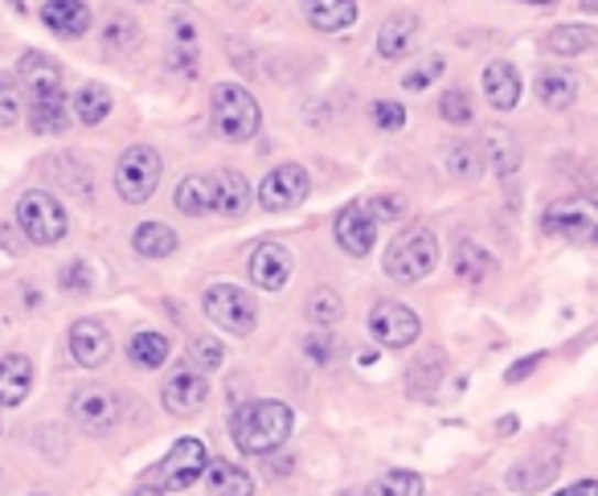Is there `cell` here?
I'll return each instance as SVG.
<instances>
[{
    "label": "cell",
    "instance_id": "cell-1",
    "mask_svg": "<svg viewBox=\"0 0 598 496\" xmlns=\"http://www.w3.org/2000/svg\"><path fill=\"white\" fill-rule=\"evenodd\" d=\"M17 83L30 99V128L42 136H62L70 128L66 116V95H62V71L54 58L30 50L17 66Z\"/></svg>",
    "mask_w": 598,
    "mask_h": 496
},
{
    "label": "cell",
    "instance_id": "cell-2",
    "mask_svg": "<svg viewBox=\"0 0 598 496\" xmlns=\"http://www.w3.org/2000/svg\"><path fill=\"white\" fill-rule=\"evenodd\" d=\"M292 407H283L275 398H254L233 410L230 435L242 455H271L292 439Z\"/></svg>",
    "mask_w": 598,
    "mask_h": 496
},
{
    "label": "cell",
    "instance_id": "cell-3",
    "mask_svg": "<svg viewBox=\"0 0 598 496\" xmlns=\"http://www.w3.org/2000/svg\"><path fill=\"white\" fill-rule=\"evenodd\" d=\"M545 234H554L569 247H598V202L590 197H557L545 218H541Z\"/></svg>",
    "mask_w": 598,
    "mask_h": 496
},
{
    "label": "cell",
    "instance_id": "cell-4",
    "mask_svg": "<svg viewBox=\"0 0 598 496\" xmlns=\"http://www.w3.org/2000/svg\"><path fill=\"white\" fill-rule=\"evenodd\" d=\"M259 103L247 87L238 83H218L214 87V128H218L221 140H250L259 132Z\"/></svg>",
    "mask_w": 598,
    "mask_h": 496
},
{
    "label": "cell",
    "instance_id": "cell-5",
    "mask_svg": "<svg viewBox=\"0 0 598 496\" xmlns=\"http://www.w3.org/2000/svg\"><path fill=\"white\" fill-rule=\"evenodd\" d=\"M161 173H164L161 152L148 144H132L116 164V193L128 205L148 202L156 193V185H161Z\"/></svg>",
    "mask_w": 598,
    "mask_h": 496
},
{
    "label": "cell",
    "instance_id": "cell-6",
    "mask_svg": "<svg viewBox=\"0 0 598 496\" xmlns=\"http://www.w3.org/2000/svg\"><path fill=\"white\" fill-rule=\"evenodd\" d=\"M438 263V242L431 230H406L394 247L385 250V276L398 279V283H418L435 271Z\"/></svg>",
    "mask_w": 598,
    "mask_h": 496
},
{
    "label": "cell",
    "instance_id": "cell-7",
    "mask_svg": "<svg viewBox=\"0 0 598 496\" xmlns=\"http://www.w3.org/2000/svg\"><path fill=\"white\" fill-rule=\"evenodd\" d=\"M202 308L209 321L233 336L254 333V324H259V304H254V295L242 292V288H233V283H209Z\"/></svg>",
    "mask_w": 598,
    "mask_h": 496
},
{
    "label": "cell",
    "instance_id": "cell-8",
    "mask_svg": "<svg viewBox=\"0 0 598 496\" xmlns=\"http://www.w3.org/2000/svg\"><path fill=\"white\" fill-rule=\"evenodd\" d=\"M17 222H21L25 238L37 242V247H54V242H62V238H66V226H70L66 214H62V205L42 190L21 193V202H17Z\"/></svg>",
    "mask_w": 598,
    "mask_h": 496
},
{
    "label": "cell",
    "instance_id": "cell-9",
    "mask_svg": "<svg viewBox=\"0 0 598 496\" xmlns=\"http://www.w3.org/2000/svg\"><path fill=\"white\" fill-rule=\"evenodd\" d=\"M205 467H209V455H205V443L202 439H176L173 452L164 455L161 467H156V488L164 493H181V488H189L193 481H202Z\"/></svg>",
    "mask_w": 598,
    "mask_h": 496
},
{
    "label": "cell",
    "instance_id": "cell-10",
    "mask_svg": "<svg viewBox=\"0 0 598 496\" xmlns=\"http://www.w3.org/2000/svg\"><path fill=\"white\" fill-rule=\"evenodd\" d=\"M369 333H373V341L385 345V349H406V345L418 341L423 324H418V316H414L406 304L381 300V304L369 312Z\"/></svg>",
    "mask_w": 598,
    "mask_h": 496
},
{
    "label": "cell",
    "instance_id": "cell-11",
    "mask_svg": "<svg viewBox=\"0 0 598 496\" xmlns=\"http://www.w3.org/2000/svg\"><path fill=\"white\" fill-rule=\"evenodd\" d=\"M307 190H312V181H307L300 164H279L259 181V205L271 209V214H283V209H295L304 202Z\"/></svg>",
    "mask_w": 598,
    "mask_h": 496
},
{
    "label": "cell",
    "instance_id": "cell-12",
    "mask_svg": "<svg viewBox=\"0 0 598 496\" xmlns=\"http://www.w3.org/2000/svg\"><path fill=\"white\" fill-rule=\"evenodd\" d=\"M70 419L87 435H107L119 423V398L111 390H102V386H87V390H78L70 398Z\"/></svg>",
    "mask_w": 598,
    "mask_h": 496
},
{
    "label": "cell",
    "instance_id": "cell-13",
    "mask_svg": "<svg viewBox=\"0 0 598 496\" xmlns=\"http://www.w3.org/2000/svg\"><path fill=\"white\" fill-rule=\"evenodd\" d=\"M336 242L340 250H349V255H369L373 242H378V218L369 214V205H345L340 209V218H336Z\"/></svg>",
    "mask_w": 598,
    "mask_h": 496
},
{
    "label": "cell",
    "instance_id": "cell-14",
    "mask_svg": "<svg viewBox=\"0 0 598 496\" xmlns=\"http://www.w3.org/2000/svg\"><path fill=\"white\" fill-rule=\"evenodd\" d=\"M205 398H209V381H205L202 369H193V365H185V369H176L173 378L164 381V407L173 410V414H193V410L205 407Z\"/></svg>",
    "mask_w": 598,
    "mask_h": 496
},
{
    "label": "cell",
    "instance_id": "cell-15",
    "mask_svg": "<svg viewBox=\"0 0 598 496\" xmlns=\"http://www.w3.org/2000/svg\"><path fill=\"white\" fill-rule=\"evenodd\" d=\"M250 279L263 292H279L292 279V250H283L279 242H259L250 250Z\"/></svg>",
    "mask_w": 598,
    "mask_h": 496
},
{
    "label": "cell",
    "instance_id": "cell-16",
    "mask_svg": "<svg viewBox=\"0 0 598 496\" xmlns=\"http://www.w3.org/2000/svg\"><path fill=\"white\" fill-rule=\"evenodd\" d=\"M111 333H107V324L99 321H78L70 328V353L78 365H87V369H99V365H107V357H111Z\"/></svg>",
    "mask_w": 598,
    "mask_h": 496
},
{
    "label": "cell",
    "instance_id": "cell-17",
    "mask_svg": "<svg viewBox=\"0 0 598 496\" xmlns=\"http://www.w3.org/2000/svg\"><path fill=\"white\" fill-rule=\"evenodd\" d=\"M250 202H254V190H250V181L242 173L226 169V173L214 176V214H221V218H242L250 209Z\"/></svg>",
    "mask_w": 598,
    "mask_h": 496
},
{
    "label": "cell",
    "instance_id": "cell-18",
    "mask_svg": "<svg viewBox=\"0 0 598 496\" xmlns=\"http://www.w3.org/2000/svg\"><path fill=\"white\" fill-rule=\"evenodd\" d=\"M42 21L45 30L58 33V37H83L90 30V9L83 0H45Z\"/></svg>",
    "mask_w": 598,
    "mask_h": 496
},
{
    "label": "cell",
    "instance_id": "cell-19",
    "mask_svg": "<svg viewBox=\"0 0 598 496\" xmlns=\"http://www.w3.org/2000/svg\"><path fill=\"white\" fill-rule=\"evenodd\" d=\"M483 95L497 111H512L517 99H521V74L512 62H488L483 71Z\"/></svg>",
    "mask_w": 598,
    "mask_h": 496
},
{
    "label": "cell",
    "instance_id": "cell-20",
    "mask_svg": "<svg viewBox=\"0 0 598 496\" xmlns=\"http://www.w3.org/2000/svg\"><path fill=\"white\" fill-rule=\"evenodd\" d=\"M30 386H33L30 357H21V353L0 357V407H21L30 398Z\"/></svg>",
    "mask_w": 598,
    "mask_h": 496
},
{
    "label": "cell",
    "instance_id": "cell-21",
    "mask_svg": "<svg viewBox=\"0 0 598 496\" xmlns=\"http://www.w3.org/2000/svg\"><path fill=\"white\" fill-rule=\"evenodd\" d=\"M414 37H418V17H414V13L390 17V21L381 25V33H378V54L385 62L406 58L410 45H414Z\"/></svg>",
    "mask_w": 598,
    "mask_h": 496
},
{
    "label": "cell",
    "instance_id": "cell-22",
    "mask_svg": "<svg viewBox=\"0 0 598 496\" xmlns=\"http://www.w3.org/2000/svg\"><path fill=\"white\" fill-rule=\"evenodd\" d=\"M205 484L214 496H254V481L247 467L230 464V460H209L205 467Z\"/></svg>",
    "mask_w": 598,
    "mask_h": 496
},
{
    "label": "cell",
    "instance_id": "cell-23",
    "mask_svg": "<svg viewBox=\"0 0 598 496\" xmlns=\"http://www.w3.org/2000/svg\"><path fill=\"white\" fill-rule=\"evenodd\" d=\"M300 4H304L307 21L324 33L349 30L357 21V0H300Z\"/></svg>",
    "mask_w": 598,
    "mask_h": 496
},
{
    "label": "cell",
    "instance_id": "cell-24",
    "mask_svg": "<svg viewBox=\"0 0 598 496\" xmlns=\"http://www.w3.org/2000/svg\"><path fill=\"white\" fill-rule=\"evenodd\" d=\"M173 202L181 214H189V218H202L214 209V181L209 176H185L181 185H176Z\"/></svg>",
    "mask_w": 598,
    "mask_h": 496
},
{
    "label": "cell",
    "instance_id": "cell-25",
    "mask_svg": "<svg viewBox=\"0 0 598 496\" xmlns=\"http://www.w3.org/2000/svg\"><path fill=\"white\" fill-rule=\"evenodd\" d=\"M492 271H497V259L480 242H459L455 247V276L464 279V283H483Z\"/></svg>",
    "mask_w": 598,
    "mask_h": 496
},
{
    "label": "cell",
    "instance_id": "cell-26",
    "mask_svg": "<svg viewBox=\"0 0 598 496\" xmlns=\"http://www.w3.org/2000/svg\"><path fill=\"white\" fill-rule=\"evenodd\" d=\"M132 247L140 250L144 259H168L176 250V234L173 226H164V222H144V226H135Z\"/></svg>",
    "mask_w": 598,
    "mask_h": 496
},
{
    "label": "cell",
    "instance_id": "cell-27",
    "mask_svg": "<svg viewBox=\"0 0 598 496\" xmlns=\"http://www.w3.org/2000/svg\"><path fill=\"white\" fill-rule=\"evenodd\" d=\"M537 99L554 111H566L569 103L578 99V78L566 71H545L537 78Z\"/></svg>",
    "mask_w": 598,
    "mask_h": 496
},
{
    "label": "cell",
    "instance_id": "cell-28",
    "mask_svg": "<svg viewBox=\"0 0 598 496\" xmlns=\"http://www.w3.org/2000/svg\"><path fill=\"white\" fill-rule=\"evenodd\" d=\"M406 381H410V395H414V398H431V395H435V386L443 381V353L426 349L418 362L410 365Z\"/></svg>",
    "mask_w": 598,
    "mask_h": 496
},
{
    "label": "cell",
    "instance_id": "cell-29",
    "mask_svg": "<svg viewBox=\"0 0 598 496\" xmlns=\"http://www.w3.org/2000/svg\"><path fill=\"white\" fill-rule=\"evenodd\" d=\"M168 353H173V345H168V336L161 333H135L132 341H128V357H132L140 369H161V365L168 362Z\"/></svg>",
    "mask_w": 598,
    "mask_h": 496
},
{
    "label": "cell",
    "instance_id": "cell-30",
    "mask_svg": "<svg viewBox=\"0 0 598 496\" xmlns=\"http://www.w3.org/2000/svg\"><path fill=\"white\" fill-rule=\"evenodd\" d=\"M598 33L590 30V25H557L550 37H545V45L554 50V54H562V58H574V54H586V50H595Z\"/></svg>",
    "mask_w": 598,
    "mask_h": 496
},
{
    "label": "cell",
    "instance_id": "cell-31",
    "mask_svg": "<svg viewBox=\"0 0 598 496\" xmlns=\"http://www.w3.org/2000/svg\"><path fill=\"white\" fill-rule=\"evenodd\" d=\"M557 476V460H529V464H517L509 472V488L512 493H537Z\"/></svg>",
    "mask_w": 598,
    "mask_h": 496
},
{
    "label": "cell",
    "instance_id": "cell-32",
    "mask_svg": "<svg viewBox=\"0 0 598 496\" xmlns=\"http://www.w3.org/2000/svg\"><path fill=\"white\" fill-rule=\"evenodd\" d=\"M74 116L83 119V123H102V119L111 116V90L102 87V83H90V87L78 90V99H74Z\"/></svg>",
    "mask_w": 598,
    "mask_h": 496
},
{
    "label": "cell",
    "instance_id": "cell-33",
    "mask_svg": "<svg viewBox=\"0 0 598 496\" xmlns=\"http://www.w3.org/2000/svg\"><path fill=\"white\" fill-rule=\"evenodd\" d=\"M483 169L480 161V148L476 144H452L447 148V173L455 176V181H476Z\"/></svg>",
    "mask_w": 598,
    "mask_h": 496
},
{
    "label": "cell",
    "instance_id": "cell-34",
    "mask_svg": "<svg viewBox=\"0 0 598 496\" xmlns=\"http://www.w3.org/2000/svg\"><path fill=\"white\" fill-rule=\"evenodd\" d=\"M340 312H345V304H340V295L333 288H316V292L307 295V321L312 324H336Z\"/></svg>",
    "mask_w": 598,
    "mask_h": 496
},
{
    "label": "cell",
    "instance_id": "cell-35",
    "mask_svg": "<svg viewBox=\"0 0 598 496\" xmlns=\"http://www.w3.org/2000/svg\"><path fill=\"white\" fill-rule=\"evenodd\" d=\"M423 493V481L414 476V472H390V476H381L366 496H418Z\"/></svg>",
    "mask_w": 598,
    "mask_h": 496
},
{
    "label": "cell",
    "instance_id": "cell-36",
    "mask_svg": "<svg viewBox=\"0 0 598 496\" xmlns=\"http://www.w3.org/2000/svg\"><path fill=\"white\" fill-rule=\"evenodd\" d=\"M102 45H107L111 54H128L132 45H140V30H135L128 17H111V25L102 33Z\"/></svg>",
    "mask_w": 598,
    "mask_h": 496
},
{
    "label": "cell",
    "instance_id": "cell-37",
    "mask_svg": "<svg viewBox=\"0 0 598 496\" xmlns=\"http://www.w3.org/2000/svg\"><path fill=\"white\" fill-rule=\"evenodd\" d=\"M21 119V83L0 74V128H13Z\"/></svg>",
    "mask_w": 598,
    "mask_h": 496
},
{
    "label": "cell",
    "instance_id": "cell-38",
    "mask_svg": "<svg viewBox=\"0 0 598 496\" xmlns=\"http://www.w3.org/2000/svg\"><path fill=\"white\" fill-rule=\"evenodd\" d=\"M438 111H443V119L447 123H471V99H467V90L452 87V90H443V99H438Z\"/></svg>",
    "mask_w": 598,
    "mask_h": 496
},
{
    "label": "cell",
    "instance_id": "cell-39",
    "mask_svg": "<svg viewBox=\"0 0 598 496\" xmlns=\"http://www.w3.org/2000/svg\"><path fill=\"white\" fill-rule=\"evenodd\" d=\"M488 148H492V169H497L500 176L512 173V169L521 164V152H517V144H512L509 136L492 132V136H488Z\"/></svg>",
    "mask_w": 598,
    "mask_h": 496
},
{
    "label": "cell",
    "instance_id": "cell-40",
    "mask_svg": "<svg viewBox=\"0 0 598 496\" xmlns=\"http://www.w3.org/2000/svg\"><path fill=\"white\" fill-rule=\"evenodd\" d=\"M189 357H193V365H197V369H218V365L226 362V353H221V345L214 341V336H193Z\"/></svg>",
    "mask_w": 598,
    "mask_h": 496
},
{
    "label": "cell",
    "instance_id": "cell-41",
    "mask_svg": "<svg viewBox=\"0 0 598 496\" xmlns=\"http://www.w3.org/2000/svg\"><path fill=\"white\" fill-rule=\"evenodd\" d=\"M369 116H373V123H378L381 132H398V128L406 123V107L394 99H378L369 107Z\"/></svg>",
    "mask_w": 598,
    "mask_h": 496
},
{
    "label": "cell",
    "instance_id": "cell-42",
    "mask_svg": "<svg viewBox=\"0 0 598 496\" xmlns=\"http://www.w3.org/2000/svg\"><path fill=\"white\" fill-rule=\"evenodd\" d=\"M443 71H447V62L438 58V54H431V58H426L423 66H414V71H410L406 78H402V87H406V90H426Z\"/></svg>",
    "mask_w": 598,
    "mask_h": 496
},
{
    "label": "cell",
    "instance_id": "cell-43",
    "mask_svg": "<svg viewBox=\"0 0 598 496\" xmlns=\"http://www.w3.org/2000/svg\"><path fill=\"white\" fill-rule=\"evenodd\" d=\"M95 283V276H90V267L87 263H66L62 267V288L74 295H83Z\"/></svg>",
    "mask_w": 598,
    "mask_h": 496
},
{
    "label": "cell",
    "instance_id": "cell-44",
    "mask_svg": "<svg viewBox=\"0 0 598 496\" xmlns=\"http://www.w3.org/2000/svg\"><path fill=\"white\" fill-rule=\"evenodd\" d=\"M369 214L381 222H398V218H406V202H402V197H373V202H369Z\"/></svg>",
    "mask_w": 598,
    "mask_h": 496
},
{
    "label": "cell",
    "instance_id": "cell-45",
    "mask_svg": "<svg viewBox=\"0 0 598 496\" xmlns=\"http://www.w3.org/2000/svg\"><path fill=\"white\" fill-rule=\"evenodd\" d=\"M541 365V353H533V357H525V362H517L509 369V374H504V381H525L529 374H533V369H537Z\"/></svg>",
    "mask_w": 598,
    "mask_h": 496
},
{
    "label": "cell",
    "instance_id": "cell-46",
    "mask_svg": "<svg viewBox=\"0 0 598 496\" xmlns=\"http://www.w3.org/2000/svg\"><path fill=\"white\" fill-rule=\"evenodd\" d=\"M554 496H598V481H578V484H569V488H562V493Z\"/></svg>",
    "mask_w": 598,
    "mask_h": 496
},
{
    "label": "cell",
    "instance_id": "cell-47",
    "mask_svg": "<svg viewBox=\"0 0 598 496\" xmlns=\"http://www.w3.org/2000/svg\"><path fill=\"white\" fill-rule=\"evenodd\" d=\"M307 353H312L316 362H328V357H333V341H320V336H312V341H307Z\"/></svg>",
    "mask_w": 598,
    "mask_h": 496
},
{
    "label": "cell",
    "instance_id": "cell-48",
    "mask_svg": "<svg viewBox=\"0 0 598 496\" xmlns=\"http://www.w3.org/2000/svg\"><path fill=\"white\" fill-rule=\"evenodd\" d=\"M135 496H164V488H156V484H144V488H135Z\"/></svg>",
    "mask_w": 598,
    "mask_h": 496
},
{
    "label": "cell",
    "instance_id": "cell-49",
    "mask_svg": "<svg viewBox=\"0 0 598 496\" xmlns=\"http://www.w3.org/2000/svg\"><path fill=\"white\" fill-rule=\"evenodd\" d=\"M521 4H541V9H550V4H557V0H521Z\"/></svg>",
    "mask_w": 598,
    "mask_h": 496
},
{
    "label": "cell",
    "instance_id": "cell-50",
    "mask_svg": "<svg viewBox=\"0 0 598 496\" xmlns=\"http://www.w3.org/2000/svg\"><path fill=\"white\" fill-rule=\"evenodd\" d=\"M33 496H37V493H33Z\"/></svg>",
    "mask_w": 598,
    "mask_h": 496
}]
</instances>
